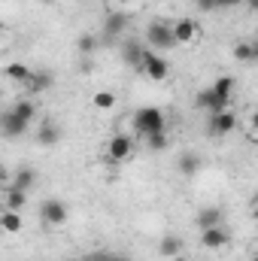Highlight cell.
<instances>
[{
	"label": "cell",
	"mask_w": 258,
	"mask_h": 261,
	"mask_svg": "<svg viewBox=\"0 0 258 261\" xmlns=\"http://www.w3.org/2000/svg\"><path fill=\"white\" fill-rule=\"evenodd\" d=\"M79 70H82V73H91V70H94V61H91V58H82Z\"/></svg>",
	"instance_id": "31"
},
{
	"label": "cell",
	"mask_w": 258,
	"mask_h": 261,
	"mask_svg": "<svg viewBox=\"0 0 258 261\" xmlns=\"http://www.w3.org/2000/svg\"><path fill=\"white\" fill-rule=\"evenodd\" d=\"M67 261H88V258H67Z\"/></svg>",
	"instance_id": "37"
},
{
	"label": "cell",
	"mask_w": 258,
	"mask_h": 261,
	"mask_svg": "<svg viewBox=\"0 0 258 261\" xmlns=\"http://www.w3.org/2000/svg\"><path fill=\"white\" fill-rule=\"evenodd\" d=\"M128 24H131V18H128V12H110L107 15V21H104V34L113 40V37H122L125 31H128Z\"/></svg>",
	"instance_id": "13"
},
{
	"label": "cell",
	"mask_w": 258,
	"mask_h": 261,
	"mask_svg": "<svg viewBox=\"0 0 258 261\" xmlns=\"http://www.w3.org/2000/svg\"><path fill=\"white\" fill-rule=\"evenodd\" d=\"M146 46H149L152 52H164V49H173V46H179V43H176L170 24H164V21H152V24L146 28Z\"/></svg>",
	"instance_id": "2"
},
{
	"label": "cell",
	"mask_w": 258,
	"mask_h": 261,
	"mask_svg": "<svg viewBox=\"0 0 258 261\" xmlns=\"http://www.w3.org/2000/svg\"><path fill=\"white\" fill-rule=\"evenodd\" d=\"M12 110H15V113H18L28 125H34V119H37V103H31V100H18Z\"/></svg>",
	"instance_id": "26"
},
{
	"label": "cell",
	"mask_w": 258,
	"mask_h": 261,
	"mask_svg": "<svg viewBox=\"0 0 258 261\" xmlns=\"http://www.w3.org/2000/svg\"><path fill=\"white\" fill-rule=\"evenodd\" d=\"M194 9H200V12H216V0H194Z\"/></svg>",
	"instance_id": "28"
},
{
	"label": "cell",
	"mask_w": 258,
	"mask_h": 261,
	"mask_svg": "<svg viewBox=\"0 0 258 261\" xmlns=\"http://www.w3.org/2000/svg\"><path fill=\"white\" fill-rule=\"evenodd\" d=\"M3 73H6V79H12V82H24V85H31V82H34V76H37L28 64H18V61L6 64V67H3Z\"/></svg>",
	"instance_id": "14"
},
{
	"label": "cell",
	"mask_w": 258,
	"mask_h": 261,
	"mask_svg": "<svg viewBox=\"0 0 258 261\" xmlns=\"http://www.w3.org/2000/svg\"><path fill=\"white\" fill-rule=\"evenodd\" d=\"M113 258V252H110V249H97V252H91V255H88V261H110Z\"/></svg>",
	"instance_id": "29"
},
{
	"label": "cell",
	"mask_w": 258,
	"mask_h": 261,
	"mask_svg": "<svg viewBox=\"0 0 258 261\" xmlns=\"http://www.w3.org/2000/svg\"><path fill=\"white\" fill-rule=\"evenodd\" d=\"M143 143H146L149 152H164V149H170V134H167V130H164V134H152V137H146Z\"/></svg>",
	"instance_id": "24"
},
{
	"label": "cell",
	"mask_w": 258,
	"mask_h": 261,
	"mask_svg": "<svg viewBox=\"0 0 258 261\" xmlns=\"http://www.w3.org/2000/svg\"><path fill=\"white\" fill-rule=\"evenodd\" d=\"M170 261H189V258L186 255H176V258H170Z\"/></svg>",
	"instance_id": "36"
},
{
	"label": "cell",
	"mask_w": 258,
	"mask_h": 261,
	"mask_svg": "<svg viewBox=\"0 0 258 261\" xmlns=\"http://www.w3.org/2000/svg\"><path fill=\"white\" fill-rule=\"evenodd\" d=\"M225 225V210L222 206H200L197 216H194V228L207 231V228H219Z\"/></svg>",
	"instance_id": "11"
},
{
	"label": "cell",
	"mask_w": 258,
	"mask_h": 261,
	"mask_svg": "<svg viewBox=\"0 0 258 261\" xmlns=\"http://www.w3.org/2000/svg\"><path fill=\"white\" fill-rule=\"evenodd\" d=\"M58 137H61V130H58L55 122H43L40 130H37V143H40V146H55Z\"/></svg>",
	"instance_id": "19"
},
{
	"label": "cell",
	"mask_w": 258,
	"mask_h": 261,
	"mask_svg": "<svg viewBox=\"0 0 258 261\" xmlns=\"http://www.w3.org/2000/svg\"><path fill=\"white\" fill-rule=\"evenodd\" d=\"M255 261H258V255H255Z\"/></svg>",
	"instance_id": "39"
},
{
	"label": "cell",
	"mask_w": 258,
	"mask_h": 261,
	"mask_svg": "<svg viewBox=\"0 0 258 261\" xmlns=\"http://www.w3.org/2000/svg\"><path fill=\"white\" fill-rule=\"evenodd\" d=\"M0 225H3V231H6V234H18V231L24 228V219H21V213H15V210H3Z\"/></svg>",
	"instance_id": "18"
},
{
	"label": "cell",
	"mask_w": 258,
	"mask_h": 261,
	"mask_svg": "<svg viewBox=\"0 0 258 261\" xmlns=\"http://www.w3.org/2000/svg\"><path fill=\"white\" fill-rule=\"evenodd\" d=\"M119 55H122V61L128 67H143V55H146V46L137 40V37H125L122 40V46H119Z\"/></svg>",
	"instance_id": "8"
},
{
	"label": "cell",
	"mask_w": 258,
	"mask_h": 261,
	"mask_svg": "<svg viewBox=\"0 0 258 261\" xmlns=\"http://www.w3.org/2000/svg\"><path fill=\"white\" fill-rule=\"evenodd\" d=\"M34 179H37V173H34L31 167H21V170H18V173H15L9 182H6V186H9V189H21V192H31Z\"/></svg>",
	"instance_id": "17"
},
{
	"label": "cell",
	"mask_w": 258,
	"mask_h": 261,
	"mask_svg": "<svg viewBox=\"0 0 258 261\" xmlns=\"http://www.w3.org/2000/svg\"><path fill=\"white\" fill-rule=\"evenodd\" d=\"M131 155H134V140H131L128 134H116V137L107 143V158H110V161L122 164V161H128Z\"/></svg>",
	"instance_id": "6"
},
{
	"label": "cell",
	"mask_w": 258,
	"mask_h": 261,
	"mask_svg": "<svg viewBox=\"0 0 258 261\" xmlns=\"http://www.w3.org/2000/svg\"><path fill=\"white\" fill-rule=\"evenodd\" d=\"M134 130L146 140V137H152V134H164L167 130V119H164V113L158 110V107H140L137 113H134Z\"/></svg>",
	"instance_id": "1"
},
{
	"label": "cell",
	"mask_w": 258,
	"mask_h": 261,
	"mask_svg": "<svg viewBox=\"0 0 258 261\" xmlns=\"http://www.w3.org/2000/svg\"><path fill=\"white\" fill-rule=\"evenodd\" d=\"M28 88H31V91H46V88H52V73H37Z\"/></svg>",
	"instance_id": "27"
},
{
	"label": "cell",
	"mask_w": 258,
	"mask_h": 261,
	"mask_svg": "<svg viewBox=\"0 0 258 261\" xmlns=\"http://www.w3.org/2000/svg\"><path fill=\"white\" fill-rule=\"evenodd\" d=\"M6 210H15V213H21L24 210V203H28V192H21V189H9L6 186Z\"/></svg>",
	"instance_id": "22"
},
{
	"label": "cell",
	"mask_w": 258,
	"mask_h": 261,
	"mask_svg": "<svg viewBox=\"0 0 258 261\" xmlns=\"http://www.w3.org/2000/svg\"><path fill=\"white\" fill-rule=\"evenodd\" d=\"M0 130H3L6 140H15V137H21L24 130H31V125H28L15 110H6V113L0 116Z\"/></svg>",
	"instance_id": "9"
},
{
	"label": "cell",
	"mask_w": 258,
	"mask_h": 261,
	"mask_svg": "<svg viewBox=\"0 0 258 261\" xmlns=\"http://www.w3.org/2000/svg\"><path fill=\"white\" fill-rule=\"evenodd\" d=\"M40 219H43V225H46V228H58V225H64V222H67L64 200H58V197L43 200V203H40Z\"/></svg>",
	"instance_id": "4"
},
{
	"label": "cell",
	"mask_w": 258,
	"mask_h": 261,
	"mask_svg": "<svg viewBox=\"0 0 258 261\" xmlns=\"http://www.w3.org/2000/svg\"><path fill=\"white\" fill-rule=\"evenodd\" d=\"M158 252H161L167 261L176 258V255H183V237H176V234H164L161 243H158Z\"/></svg>",
	"instance_id": "15"
},
{
	"label": "cell",
	"mask_w": 258,
	"mask_h": 261,
	"mask_svg": "<svg viewBox=\"0 0 258 261\" xmlns=\"http://www.w3.org/2000/svg\"><path fill=\"white\" fill-rule=\"evenodd\" d=\"M116 6H128V3H134V0H113Z\"/></svg>",
	"instance_id": "35"
},
{
	"label": "cell",
	"mask_w": 258,
	"mask_h": 261,
	"mask_svg": "<svg viewBox=\"0 0 258 261\" xmlns=\"http://www.w3.org/2000/svg\"><path fill=\"white\" fill-rule=\"evenodd\" d=\"M234 128H237V116H234L231 110H225V113H213L210 122H207V134H210V137H228Z\"/></svg>",
	"instance_id": "7"
},
{
	"label": "cell",
	"mask_w": 258,
	"mask_h": 261,
	"mask_svg": "<svg viewBox=\"0 0 258 261\" xmlns=\"http://www.w3.org/2000/svg\"><path fill=\"white\" fill-rule=\"evenodd\" d=\"M255 52H258V43H255Z\"/></svg>",
	"instance_id": "38"
},
{
	"label": "cell",
	"mask_w": 258,
	"mask_h": 261,
	"mask_svg": "<svg viewBox=\"0 0 258 261\" xmlns=\"http://www.w3.org/2000/svg\"><path fill=\"white\" fill-rule=\"evenodd\" d=\"M91 103H94L100 113H107V110H113V107H116V94H113V91H94Z\"/></svg>",
	"instance_id": "25"
},
{
	"label": "cell",
	"mask_w": 258,
	"mask_h": 261,
	"mask_svg": "<svg viewBox=\"0 0 258 261\" xmlns=\"http://www.w3.org/2000/svg\"><path fill=\"white\" fill-rule=\"evenodd\" d=\"M194 107L213 116V113H225L231 103H228V100H222V97L213 91V85H210V88H200V91H194Z\"/></svg>",
	"instance_id": "5"
},
{
	"label": "cell",
	"mask_w": 258,
	"mask_h": 261,
	"mask_svg": "<svg viewBox=\"0 0 258 261\" xmlns=\"http://www.w3.org/2000/svg\"><path fill=\"white\" fill-rule=\"evenodd\" d=\"M110 261H131V255H122V252H113V258Z\"/></svg>",
	"instance_id": "33"
},
{
	"label": "cell",
	"mask_w": 258,
	"mask_h": 261,
	"mask_svg": "<svg viewBox=\"0 0 258 261\" xmlns=\"http://www.w3.org/2000/svg\"><path fill=\"white\" fill-rule=\"evenodd\" d=\"M176 167H179V173H183V176H189V179H192L194 173L200 170V155H194V152H183V155H179V161H176Z\"/></svg>",
	"instance_id": "16"
},
{
	"label": "cell",
	"mask_w": 258,
	"mask_h": 261,
	"mask_svg": "<svg viewBox=\"0 0 258 261\" xmlns=\"http://www.w3.org/2000/svg\"><path fill=\"white\" fill-rule=\"evenodd\" d=\"M170 28H173V37H176V43H179V46L194 43V40H197V34H200V28L194 24V18H176Z\"/></svg>",
	"instance_id": "12"
},
{
	"label": "cell",
	"mask_w": 258,
	"mask_h": 261,
	"mask_svg": "<svg viewBox=\"0 0 258 261\" xmlns=\"http://www.w3.org/2000/svg\"><path fill=\"white\" fill-rule=\"evenodd\" d=\"M240 3H246V0H216V9H234Z\"/></svg>",
	"instance_id": "30"
},
{
	"label": "cell",
	"mask_w": 258,
	"mask_h": 261,
	"mask_svg": "<svg viewBox=\"0 0 258 261\" xmlns=\"http://www.w3.org/2000/svg\"><path fill=\"white\" fill-rule=\"evenodd\" d=\"M228 243H231V234H228V228H225V225L200 231V246H203V249H213V252H219V249H225Z\"/></svg>",
	"instance_id": "10"
},
{
	"label": "cell",
	"mask_w": 258,
	"mask_h": 261,
	"mask_svg": "<svg viewBox=\"0 0 258 261\" xmlns=\"http://www.w3.org/2000/svg\"><path fill=\"white\" fill-rule=\"evenodd\" d=\"M140 73H146L152 82H164V79H167V73H170V64H167V58H161V52H152V49H146Z\"/></svg>",
	"instance_id": "3"
},
{
	"label": "cell",
	"mask_w": 258,
	"mask_h": 261,
	"mask_svg": "<svg viewBox=\"0 0 258 261\" xmlns=\"http://www.w3.org/2000/svg\"><path fill=\"white\" fill-rule=\"evenodd\" d=\"M234 58H237V61H243V64H252V61H258L255 43H246V40L234 43Z\"/></svg>",
	"instance_id": "20"
},
{
	"label": "cell",
	"mask_w": 258,
	"mask_h": 261,
	"mask_svg": "<svg viewBox=\"0 0 258 261\" xmlns=\"http://www.w3.org/2000/svg\"><path fill=\"white\" fill-rule=\"evenodd\" d=\"M76 52H79L82 58L94 55V52H97V34H79V37H76Z\"/></svg>",
	"instance_id": "21"
},
{
	"label": "cell",
	"mask_w": 258,
	"mask_h": 261,
	"mask_svg": "<svg viewBox=\"0 0 258 261\" xmlns=\"http://www.w3.org/2000/svg\"><path fill=\"white\" fill-rule=\"evenodd\" d=\"M252 130H258V110L252 113Z\"/></svg>",
	"instance_id": "34"
},
{
	"label": "cell",
	"mask_w": 258,
	"mask_h": 261,
	"mask_svg": "<svg viewBox=\"0 0 258 261\" xmlns=\"http://www.w3.org/2000/svg\"><path fill=\"white\" fill-rule=\"evenodd\" d=\"M213 91L222 97V100H228L231 103V91H234V76H219L216 82H213Z\"/></svg>",
	"instance_id": "23"
},
{
	"label": "cell",
	"mask_w": 258,
	"mask_h": 261,
	"mask_svg": "<svg viewBox=\"0 0 258 261\" xmlns=\"http://www.w3.org/2000/svg\"><path fill=\"white\" fill-rule=\"evenodd\" d=\"M246 9H249L252 15H258V0H246Z\"/></svg>",
	"instance_id": "32"
}]
</instances>
